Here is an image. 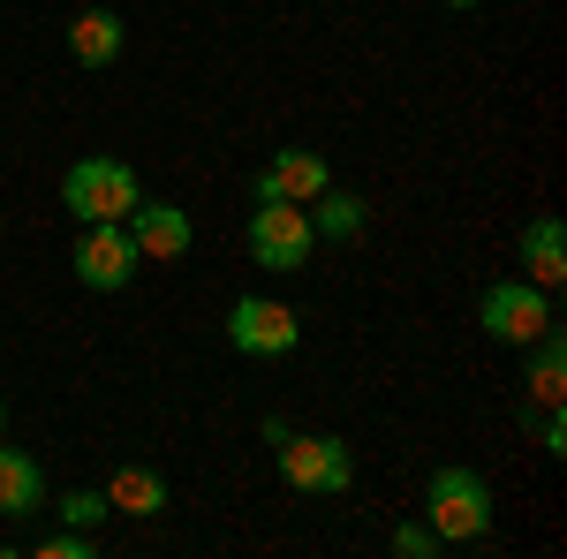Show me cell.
Listing matches in <instances>:
<instances>
[{
  "instance_id": "20",
  "label": "cell",
  "mask_w": 567,
  "mask_h": 559,
  "mask_svg": "<svg viewBox=\"0 0 567 559\" xmlns=\"http://www.w3.org/2000/svg\"><path fill=\"white\" fill-rule=\"evenodd\" d=\"M0 431H8V393H0Z\"/></svg>"
},
{
  "instance_id": "10",
  "label": "cell",
  "mask_w": 567,
  "mask_h": 559,
  "mask_svg": "<svg viewBox=\"0 0 567 559\" xmlns=\"http://www.w3.org/2000/svg\"><path fill=\"white\" fill-rule=\"evenodd\" d=\"M523 408H567V333L545 325L523 348Z\"/></svg>"
},
{
  "instance_id": "12",
  "label": "cell",
  "mask_w": 567,
  "mask_h": 559,
  "mask_svg": "<svg viewBox=\"0 0 567 559\" xmlns=\"http://www.w3.org/2000/svg\"><path fill=\"white\" fill-rule=\"evenodd\" d=\"M45 469L39 454H23V446H0V521H31L45 515Z\"/></svg>"
},
{
  "instance_id": "18",
  "label": "cell",
  "mask_w": 567,
  "mask_h": 559,
  "mask_svg": "<svg viewBox=\"0 0 567 559\" xmlns=\"http://www.w3.org/2000/svg\"><path fill=\"white\" fill-rule=\"evenodd\" d=\"M91 552H99L91 529H61V537H45V545H39V559H91Z\"/></svg>"
},
{
  "instance_id": "15",
  "label": "cell",
  "mask_w": 567,
  "mask_h": 559,
  "mask_svg": "<svg viewBox=\"0 0 567 559\" xmlns=\"http://www.w3.org/2000/svg\"><path fill=\"white\" fill-rule=\"evenodd\" d=\"M303 213H310V235H318V242H355V235L371 227V205H363L355 189H341V182H326Z\"/></svg>"
},
{
  "instance_id": "13",
  "label": "cell",
  "mask_w": 567,
  "mask_h": 559,
  "mask_svg": "<svg viewBox=\"0 0 567 559\" xmlns=\"http://www.w3.org/2000/svg\"><path fill=\"white\" fill-rule=\"evenodd\" d=\"M523 280H537V288H560L567 280V219L560 213L523 219Z\"/></svg>"
},
{
  "instance_id": "7",
  "label": "cell",
  "mask_w": 567,
  "mask_h": 559,
  "mask_svg": "<svg viewBox=\"0 0 567 559\" xmlns=\"http://www.w3.org/2000/svg\"><path fill=\"white\" fill-rule=\"evenodd\" d=\"M69 265H76V280H84L91 296H122L136 272H144V258H136V242H130V227H122V219L84 227V235H76V250H69Z\"/></svg>"
},
{
  "instance_id": "22",
  "label": "cell",
  "mask_w": 567,
  "mask_h": 559,
  "mask_svg": "<svg viewBox=\"0 0 567 559\" xmlns=\"http://www.w3.org/2000/svg\"><path fill=\"white\" fill-rule=\"evenodd\" d=\"M0 235H8V219H0Z\"/></svg>"
},
{
  "instance_id": "9",
  "label": "cell",
  "mask_w": 567,
  "mask_h": 559,
  "mask_svg": "<svg viewBox=\"0 0 567 559\" xmlns=\"http://www.w3.org/2000/svg\"><path fill=\"white\" fill-rule=\"evenodd\" d=\"M326 182H333V167H326V152H318V144H280V152L258 167L250 197H258V205H310Z\"/></svg>"
},
{
  "instance_id": "19",
  "label": "cell",
  "mask_w": 567,
  "mask_h": 559,
  "mask_svg": "<svg viewBox=\"0 0 567 559\" xmlns=\"http://www.w3.org/2000/svg\"><path fill=\"white\" fill-rule=\"evenodd\" d=\"M439 8H454V15H470V8H477V0H439Z\"/></svg>"
},
{
  "instance_id": "8",
  "label": "cell",
  "mask_w": 567,
  "mask_h": 559,
  "mask_svg": "<svg viewBox=\"0 0 567 559\" xmlns=\"http://www.w3.org/2000/svg\"><path fill=\"white\" fill-rule=\"evenodd\" d=\"M122 227H130V242H136L144 265H182L197 250V219L182 213V205H167V197H136Z\"/></svg>"
},
{
  "instance_id": "6",
  "label": "cell",
  "mask_w": 567,
  "mask_h": 559,
  "mask_svg": "<svg viewBox=\"0 0 567 559\" xmlns=\"http://www.w3.org/2000/svg\"><path fill=\"white\" fill-rule=\"evenodd\" d=\"M303 341V318L280 296H235L227 302V348L250 355V363H272V355H296Z\"/></svg>"
},
{
  "instance_id": "16",
  "label": "cell",
  "mask_w": 567,
  "mask_h": 559,
  "mask_svg": "<svg viewBox=\"0 0 567 559\" xmlns=\"http://www.w3.org/2000/svg\"><path fill=\"white\" fill-rule=\"evenodd\" d=\"M45 507H53V515H61V529H91V537H99V521L114 515V507H106V491H61V499H45Z\"/></svg>"
},
{
  "instance_id": "2",
  "label": "cell",
  "mask_w": 567,
  "mask_h": 559,
  "mask_svg": "<svg viewBox=\"0 0 567 559\" xmlns=\"http://www.w3.org/2000/svg\"><path fill=\"white\" fill-rule=\"evenodd\" d=\"M144 197V174L130 159H114V152H91L76 167L61 174V205L76 227H99V219H130V205Z\"/></svg>"
},
{
  "instance_id": "1",
  "label": "cell",
  "mask_w": 567,
  "mask_h": 559,
  "mask_svg": "<svg viewBox=\"0 0 567 559\" xmlns=\"http://www.w3.org/2000/svg\"><path fill=\"white\" fill-rule=\"evenodd\" d=\"M492 484H484L477 469H462V462H446V469H432V484H424V521H432L439 537H446V552L454 545H484L492 537Z\"/></svg>"
},
{
  "instance_id": "3",
  "label": "cell",
  "mask_w": 567,
  "mask_h": 559,
  "mask_svg": "<svg viewBox=\"0 0 567 559\" xmlns=\"http://www.w3.org/2000/svg\"><path fill=\"white\" fill-rule=\"evenodd\" d=\"M280 476H288V491H303V499H341L355 484V454L341 438H326V431H288L280 446Z\"/></svg>"
},
{
  "instance_id": "17",
  "label": "cell",
  "mask_w": 567,
  "mask_h": 559,
  "mask_svg": "<svg viewBox=\"0 0 567 559\" xmlns=\"http://www.w3.org/2000/svg\"><path fill=\"white\" fill-rule=\"evenodd\" d=\"M386 545H393V559H439L446 552V537H439L424 515H409V521H393L386 529Z\"/></svg>"
},
{
  "instance_id": "11",
  "label": "cell",
  "mask_w": 567,
  "mask_h": 559,
  "mask_svg": "<svg viewBox=\"0 0 567 559\" xmlns=\"http://www.w3.org/2000/svg\"><path fill=\"white\" fill-rule=\"evenodd\" d=\"M122 45H130V23H122L114 8H84V15H69V61H76V69H114Z\"/></svg>"
},
{
  "instance_id": "21",
  "label": "cell",
  "mask_w": 567,
  "mask_h": 559,
  "mask_svg": "<svg viewBox=\"0 0 567 559\" xmlns=\"http://www.w3.org/2000/svg\"><path fill=\"white\" fill-rule=\"evenodd\" d=\"M318 8H341V0H318Z\"/></svg>"
},
{
  "instance_id": "4",
  "label": "cell",
  "mask_w": 567,
  "mask_h": 559,
  "mask_svg": "<svg viewBox=\"0 0 567 559\" xmlns=\"http://www.w3.org/2000/svg\"><path fill=\"white\" fill-rule=\"evenodd\" d=\"M477 325L492 333L499 348H529L545 325H560V310H553V288H537V280H492L477 302Z\"/></svg>"
},
{
  "instance_id": "5",
  "label": "cell",
  "mask_w": 567,
  "mask_h": 559,
  "mask_svg": "<svg viewBox=\"0 0 567 559\" xmlns=\"http://www.w3.org/2000/svg\"><path fill=\"white\" fill-rule=\"evenodd\" d=\"M243 250L258 272H310V250H318V235H310V213L303 205H250V227H243Z\"/></svg>"
},
{
  "instance_id": "14",
  "label": "cell",
  "mask_w": 567,
  "mask_h": 559,
  "mask_svg": "<svg viewBox=\"0 0 567 559\" xmlns=\"http://www.w3.org/2000/svg\"><path fill=\"white\" fill-rule=\"evenodd\" d=\"M106 507L130 515V521H159L167 515V476L144 469V462H122V469L106 476Z\"/></svg>"
}]
</instances>
